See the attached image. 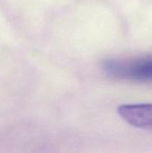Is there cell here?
Listing matches in <instances>:
<instances>
[{"mask_svg":"<svg viewBox=\"0 0 152 153\" xmlns=\"http://www.w3.org/2000/svg\"><path fill=\"white\" fill-rule=\"evenodd\" d=\"M103 70L110 77L133 82H151L152 56L112 58L103 62Z\"/></svg>","mask_w":152,"mask_h":153,"instance_id":"obj_1","label":"cell"},{"mask_svg":"<svg viewBox=\"0 0 152 153\" xmlns=\"http://www.w3.org/2000/svg\"><path fill=\"white\" fill-rule=\"evenodd\" d=\"M117 113L130 126L152 130V103L121 105Z\"/></svg>","mask_w":152,"mask_h":153,"instance_id":"obj_2","label":"cell"}]
</instances>
